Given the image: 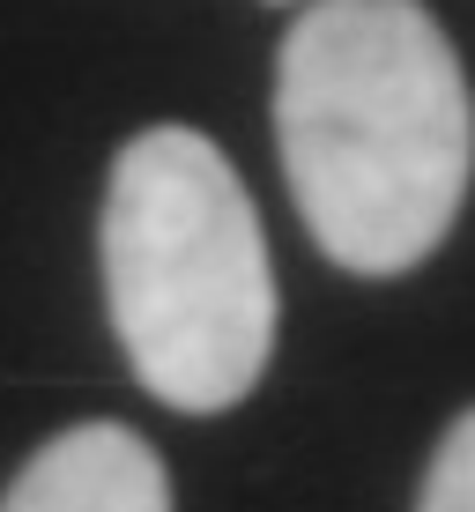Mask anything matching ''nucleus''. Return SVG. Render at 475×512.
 I'll return each mask as SVG.
<instances>
[{"label":"nucleus","mask_w":475,"mask_h":512,"mask_svg":"<svg viewBox=\"0 0 475 512\" xmlns=\"http://www.w3.org/2000/svg\"><path fill=\"white\" fill-rule=\"evenodd\" d=\"M275 149L312 245L349 275L438 253L475 179V97L424 0H312L275 45Z\"/></svg>","instance_id":"f257e3e1"},{"label":"nucleus","mask_w":475,"mask_h":512,"mask_svg":"<svg viewBox=\"0 0 475 512\" xmlns=\"http://www.w3.org/2000/svg\"><path fill=\"white\" fill-rule=\"evenodd\" d=\"M104 312L164 409H238L275 357V260L231 156L201 127H142L104 186Z\"/></svg>","instance_id":"f03ea898"},{"label":"nucleus","mask_w":475,"mask_h":512,"mask_svg":"<svg viewBox=\"0 0 475 512\" xmlns=\"http://www.w3.org/2000/svg\"><path fill=\"white\" fill-rule=\"evenodd\" d=\"M0 512H171V475L134 423H75L30 453Z\"/></svg>","instance_id":"7ed1b4c3"},{"label":"nucleus","mask_w":475,"mask_h":512,"mask_svg":"<svg viewBox=\"0 0 475 512\" xmlns=\"http://www.w3.org/2000/svg\"><path fill=\"white\" fill-rule=\"evenodd\" d=\"M416 512H475V409H461L438 438L431 468H424V498Z\"/></svg>","instance_id":"20e7f679"}]
</instances>
